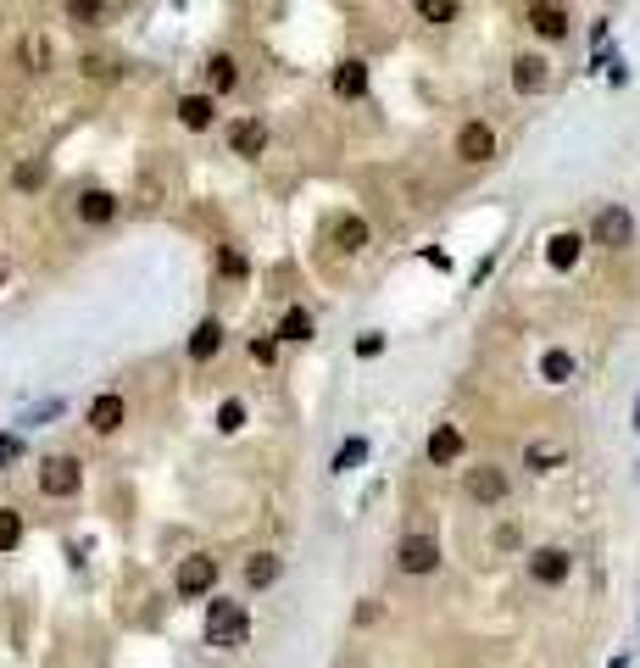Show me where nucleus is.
I'll list each match as a JSON object with an SVG mask.
<instances>
[{
	"label": "nucleus",
	"mask_w": 640,
	"mask_h": 668,
	"mask_svg": "<svg viewBox=\"0 0 640 668\" xmlns=\"http://www.w3.org/2000/svg\"><path fill=\"white\" fill-rule=\"evenodd\" d=\"M245 635H251V618L240 601H212L206 608V646H245Z\"/></svg>",
	"instance_id": "obj_1"
},
{
	"label": "nucleus",
	"mask_w": 640,
	"mask_h": 668,
	"mask_svg": "<svg viewBox=\"0 0 640 668\" xmlns=\"http://www.w3.org/2000/svg\"><path fill=\"white\" fill-rule=\"evenodd\" d=\"M78 480H84L78 457H45V462H40V490H45V496H73Z\"/></svg>",
	"instance_id": "obj_2"
},
{
	"label": "nucleus",
	"mask_w": 640,
	"mask_h": 668,
	"mask_svg": "<svg viewBox=\"0 0 640 668\" xmlns=\"http://www.w3.org/2000/svg\"><path fill=\"white\" fill-rule=\"evenodd\" d=\"M396 563H401V574H434V563H440L434 535H407L401 552H396Z\"/></svg>",
	"instance_id": "obj_3"
},
{
	"label": "nucleus",
	"mask_w": 640,
	"mask_h": 668,
	"mask_svg": "<svg viewBox=\"0 0 640 668\" xmlns=\"http://www.w3.org/2000/svg\"><path fill=\"white\" fill-rule=\"evenodd\" d=\"M217 580V563L212 557H184L178 563V596H206Z\"/></svg>",
	"instance_id": "obj_4"
},
{
	"label": "nucleus",
	"mask_w": 640,
	"mask_h": 668,
	"mask_svg": "<svg viewBox=\"0 0 640 668\" xmlns=\"http://www.w3.org/2000/svg\"><path fill=\"white\" fill-rule=\"evenodd\" d=\"M457 156H462V162H490V156H496V134L485 129V123H462Z\"/></svg>",
	"instance_id": "obj_5"
},
{
	"label": "nucleus",
	"mask_w": 640,
	"mask_h": 668,
	"mask_svg": "<svg viewBox=\"0 0 640 668\" xmlns=\"http://www.w3.org/2000/svg\"><path fill=\"white\" fill-rule=\"evenodd\" d=\"M123 418H128L123 396H95V401H89V429H95V435H112V429H123Z\"/></svg>",
	"instance_id": "obj_6"
},
{
	"label": "nucleus",
	"mask_w": 640,
	"mask_h": 668,
	"mask_svg": "<svg viewBox=\"0 0 640 668\" xmlns=\"http://www.w3.org/2000/svg\"><path fill=\"white\" fill-rule=\"evenodd\" d=\"M529 574H535L540 585H562V580H568V552H557V546H540V552L529 557Z\"/></svg>",
	"instance_id": "obj_7"
},
{
	"label": "nucleus",
	"mask_w": 640,
	"mask_h": 668,
	"mask_svg": "<svg viewBox=\"0 0 640 668\" xmlns=\"http://www.w3.org/2000/svg\"><path fill=\"white\" fill-rule=\"evenodd\" d=\"M629 234H635V223H629V212H618V206H607V212L596 217V245H629Z\"/></svg>",
	"instance_id": "obj_8"
},
{
	"label": "nucleus",
	"mask_w": 640,
	"mask_h": 668,
	"mask_svg": "<svg viewBox=\"0 0 640 668\" xmlns=\"http://www.w3.org/2000/svg\"><path fill=\"white\" fill-rule=\"evenodd\" d=\"M468 496L473 501H501L507 496V473L501 468H473L468 473Z\"/></svg>",
	"instance_id": "obj_9"
},
{
	"label": "nucleus",
	"mask_w": 640,
	"mask_h": 668,
	"mask_svg": "<svg viewBox=\"0 0 640 668\" xmlns=\"http://www.w3.org/2000/svg\"><path fill=\"white\" fill-rule=\"evenodd\" d=\"M229 145H234V156H262L268 129H262L256 117H245V123H234V129H229Z\"/></svg>",
	"instance_id": "obj_10"
},
{
	"label": "nucleus",
	"mask_w": 640,
	"mask_h": 668,
	"mask_svg": "<svg viewBox=\"0 0 640 668\" xmlns=\"http://www.w3.org/2000/svg\"><path fill=\"white\" fill-rule=\"evenodd\" d=\"M78 217L84 223H112L117 217V196H106V189H84V196H78Z\"/></svg>",
	"instance_id": "obj_11"
},
{
	"label": "nucleus",
	"mask_w": 640,
	"mask_h": 668,
	"mask_svg": "<svg viewBox=\"0 0 640 668\" xmlns=\"http://www.w3.org/2000/svg\"><path fill=\"white\" fill-rule=\"evenodd\" d=\"M362 89H368V68H362V61H340V68H334V95H340V101H357Z\"/></svg>",
	"instance_id": "obj_12"
},
{
	"label": "nucleus",
	"mask_w": 640,
	"mask_h": 668,
	"mask_svg": "<svg viewBox=\"0 0 640 668\" xmlns=\"http://www.w3.org/2000/svg\"><path fill=\"white\" fill-rule=\"evenodd\" d=\"M529 28L546 34V40H562L568 34V12L562 6H529Z\"/></svg>",
	"instance_id": "obj_13"
},
{
	"label": "nucleus",
	"mask_w": 640,
	"mask_h": 668,
	"mask_svg": "<svg viewBox=\"0 0 640 668\" xmlns=\"http://www.w3.org/2000/svg\"><path fill=\"white\" fill-rule=\"evenodd\" d=\"M462 457V435L452 429V424H440L434 435H429V462H457Z\"/></svg>",
	"instance_id": "obj_14"
},
{
	"label": "nucleus",
	"mask_w": 640,
	"mask_h": 668,
	"mask_svg": "<svg viewBox=\"0 0 640 668\" xmlns=\"http://www.w3.org/2000/svg\"><path fill=\"white\" fill-rule=\"evenodd\" d=\"M580 251H585V240L573 234V229H568V234H552V245H546V262H552V268H573V262H580Z\"/></svg>",
	"instance_id": "obj_15"
},
{
	"label": "nucleus",
	"mask_w": 640,
	"mask_h": 668,
	"mask_svg": "<svg viewBox=\"0 0 640 668\" xmlns=\"http://www.w3.org/2000/svg\"><path fill=\"white\" fill-rule=\"evenodd\" d=\"M217 345H223V324H217V317L196 324V334H189V357H196V362H206V357L217 352Z\"/></svg>",
	"instance_id": "obj_16"
},
{
	"label": "nucleus",
	"mask_w": 640,
	"mask_h": 668,
	"mask_svg": "<svg viewBox=\"0 0 640 668\" xmlns=\"http://www.w3.org/2000/svg\"><path fill=\"white\" fill-rule=\"evenodd\" d=\"M178 123H184V129H212V95H184V101H178Z\"/></svg>",
	"instance_id": "obj_17"
},
{
	"label": "nucleus",
	"mask_w": 640,
	"mask_h": 668,
	"mask_svg": "<svg viewBox=\"0 0 640 668\" xmlns=\"http://www.w3.org/2000/svg\"><path fill=\"white\" fill-rule=\"evenodd\" d=\"M512 84H518L524 95H535L540 84H546V61H540V56H518V61H512Z\"/></svg>",
	"instance_id": "obj_18"
},
{
	"label": "nucleus",
	"mask_w": 640,
	"mask_h": 668,
	"mask_svg": "<svg viewBox=\"0 0 640 668\" xmlns=\"http://www.w3.org/2000/svg\"><path fill=\"white\" fill-rule=\"evenodd\" d=\"M279 580V557L273 552H256V557H245V585H256V590H262V585H273Z\"/></svg>",
	"instance_id": "obj_19"
},
{
	"label": "nucleus",
	"mask_w": 640,
	"mask_h": 668,
	"mask_svg": "<svg viewBox=\"0 0 640 668\" xmlns=\"http://www.w3.org/2000/svg\"><path fill=\"white\" fill-rule=\"evenodd\" d=\"M334 240H340V251H362V245H368V223H362V217H340Z\"/></svg>",
	"instance_id": "obj_20"
},
{
	"label": "nucleus",
	"mask_w": 640,
	"mask_h": 668,
	"mask_svg": "<svg viewBox=\"0 0 640 668\" xmlns=\"http://www.w3.org/2000/svg\"><path fill=\"white\" fill-rule=\"evenodd\" d=\"M279 340H296V345H301V340H312V317H306L301 307H296V312H284V324H279Z\"/></svg>",
	"instance_id": "obj_21"
},
{
	"label": "nucleus",
	"mask_w": 640,
	"mask_h": 668,
	"mask_svg": "<svg viewBox=\"0 0 640 668\" xmlns=\"http://www.w3.org/2000/svg\"><path fill=\"white\" fill-rule=\"evenodd\" d=\"M23 540V513L17 507H0V552H12Z\"/></svg>",
	"instance_id": "obj_22"
},
{
	"label": "nucleus",
	"mask_w": 640,
	"mask_h": 668,
	"mask_svg": "<svg viewBox=\"0 0 640 668\" xmlns=\"http://www.w3.org/2000/svg\"><path fill=\"white\" fill-rule=\"evenodd\" d=\"M540 373H546L552 385H568V379H573V357H568V352H546V362H540Z\"/></svg>",
	"instance_id": "obj_23"
},
{
	"label": "nucleus",
	"mask_w": 640,
	"mask_h": 668,
	"mask_svg": "<svg viewBox=\"0 0 640 668\" xmlns=\"http://www.w3.org/2000/svg\"><path fill=\"white\" fill-rule=\"evenodd\" d=\"M206 73H212V89H234V56H212Z\"/></svg>",
	"instance_id": "obj_24"
},
{
	"label": "nucleus",
	"mask_w": 640,
	"mask_h": 668,
	"mask_svg": "<svg viewBox=\"0 0 640 668\" xmlns=\"http://www.w3.org/2000/svg\"><path fill=\"white\" fill-rule=\"evenodd\" d=\"M362 457H368V440H345V445H340V452H334V468L345 473V468H357Z\"/></svg>",
	"instance_id": "obj_25"
},
{
	"label": "nucleus",
	"mask_w": 640,
	"mask_h": 668,
	"mask_svg": "<svg viewBox=\"0 0 640 668\" xmlns=\"http://www.w3.org/2000/svg\"><path fill=\"white\" fill-rule=\"evenodd\" d=\"M240 424H245V407H240V401H223V407H217V429H223V435H234Z\"/></svg>",
	"instance_id": "obj_26"
},
{
	"label": "nucleus",
	"mask_w": 640,
	"mask_h": 668,
	"mask_svg": "<svg viewBox=\"0 0 640 668\" xmlns=\"http://www.w3.org/2000/svg\"><path fill=\"white\" fill-rule=\"evenodd\" d=\"M12 184H17V189H40V184H45V162H23V168L12 173Z\"/></svg>",
	"instance_id": "obj_27"
},
{
	"label": "nucleus",
	"mask_w": 640,
	"mask_h": 668,
	"mask_svg": "<svg viewBox=\"0 0 640 668\" xmlns=\"http://www.w3.org/2000/svg\"><path fill=\"white\" fill-rule=\"evenodd\" d=\"M418 12H424L429 23H452V17H457V6H452V0H424Z\"/></svg>",
	"instance_id": "obj_28"
},
{
	"label": "nucleus",
	"mask_w": 640,
	"mask_h": 668,
	"mask_svg": "<svg viewBox=\"0 0 640 668\" xmlns=\"http://www.w3.org/2000/svg\"><path fill=\"white\" fill-rule=\"evenodd\" d=\"M112 6H89V0H84V6H78V0H73V6H68V17L73 23H95V17H106Z\"/></svg>",
	"instance_id": "obj_29"
},
{
	"label": "nucleus",
	"mask_w": 640,
	"mask_h": 668,
	"mask_svg": "<svg viewBox=\"0 0 640 668\" xmlns=\"http://www.w3.org/2000/svg\"><path fill=\"white\" fill-rule=\"evenodd\" d=\"M562 462V452H552V445H529V468H552Z\"/></svg>",
	"instance_id": "obj_30"
},
{
	"label": "nucleus",
	"mask_w": 640,
	"mask_h": 668,
	"mask_svg": "<svg viewBox=\"0 0 640 668\" xmlns=\"http://www.w3.org/2000/svg\"><path fill=\"white\" fill-rule=\"evenodd\" d=\"M273 357H279L273 340H251V362H273Z\"/></svg>",
	"instance_id": "obj_31"
},
{
	"label": "nucleus",
	"mask_w": 640,
	"mask_h": 668,
	"mask_svg": "<svg viewBox=\"0 0 640 668\" xmlns=\"http://www.w3.org/2000/svg\"><path fill=\"white\" fill-rule=\"evenodd\" d=\"M84 73H89V78H106L112 61H106V56H84Z\"/></svg>",
	"instance_id": "obj_32"
},
{
	"label": "nucleus",
	"mask_w": 640,
	"mask_h": 668,
	"mask_svg": "<svg viewBox=\"0 0 640 668\" xmlns=\"http://www.w3.org/2000/svg\"><path fill=\"white\" fill-rule=\"evenodd\" d=\"M357 352H362V357H379V352H384V340H379V334H362V340H357Z\"/></svg>",
	"instance_id": "obj_33"
},
{
	"label": "nucleus",
	"mask_w": 640,
	"mask_h": 668,
	"mask_svg": "<svg viewBox=\"0 0 640 668\" xmlns=\"http://www.w3.org/2000/svg\"><path fill=\"white\" fill-rule=\"evenodd\" d=\"M0 279H6V262H0Z\"/></svg>",
	"instance_id": "obj_34"
}]
</instances>
